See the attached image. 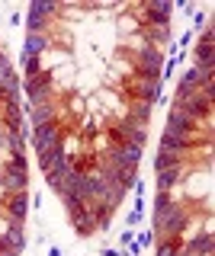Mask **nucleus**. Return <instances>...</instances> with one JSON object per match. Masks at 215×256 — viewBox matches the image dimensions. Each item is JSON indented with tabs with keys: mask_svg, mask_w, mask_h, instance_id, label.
I'll list each match as a JSON object with an SVG mask.
<instances>
[{
	"mask_svg": "<svg viewBox=\"0 0 215 256\" xmlns=\"http://www.w3.org/2000/svg\"><path fill=\"white\" fill-rule=\"evenodd\" d=\"M23 90H26V96H29V102H45L49 100L52 102V93H55V84H52V74L49 70H42L39 77H33V80H23Z\"/></svg>",
	"mask_w": 215,
	"mask_h": 256,
	"instance_id": "obj_1",
	"label": "nucleus"
},
{
	"mask_svg": "<svg viewBox=\"0 0 215 256\" xmlns=\"http://www.w3.org/2000/svg\"><path fill=\"white\" fill-rule=\"evenodd\" d=\"M29 212V192H10V196L0 202V214H7L13 224H23Z\"/></svg>",
	"mask_w": 215,
	"mask_h": 256,
	"instance_id": "obj_2",
	"label": "nucleus"
},
{
	"mask_svg": "<svg viewBox=\"0 0 215 256\" xmlns=\"http://www.w3.org/2000/svg\"><path fill=\"white\" fill-rule=\"evenodd\" d=\"M61 128L55 122H45V125H36L33 128V141H36V150H55L61 144Z\"/></svg>",
	"mask_w": 215,
	"mask_h": 256,
	"instance_id": "obj_3",
	"label": "nucleus"
},
{
	"mask_svg": "<svg viewBox=\"0 0 215 256\" xmlns=\"http://www.w3.org/2000/svg\"><path fill=\"white\" fill-rule=\"evenodd\" d=\"M29 186V173L26 170H13V166L0 164V189L10 196V192H26Z\"/></svg>",
	"mask_w": 215,
	"mask_h": 256,
	"instance_id": "obj_4",
	"label": "nucleus"
},
{
	"mask_svg": "<svg viewBox=\"0 0 215 256\" xmlns=\"http://www.w3.org/2000/svg\"><path fill=\"white\" fill-rule=\"evenodd\" d=\"M212 36H215V29H212V22L202 29V38L196 42L193 48V58H196V68H202V70H215V64H212Z\"/></svg>",
	"mask_w": 215,
	"mask_h": 256,
	"instance_id": "obj_5",
	"label": "nucleus"
},
{
	"mask_svg": "<svg viewBox=\"0 0 215 256\" xmlns=\"http://www.w3.org/2000/svg\"><path fill=\"white\" fill-rule=\"evenodd\" d=\"M186 173H193V166L183 160L180 166H170V170H161L157 173V192H170V189H177L180 182H183V176Z\"/></svg>",
	"mask_w": 215,
	"mask_h": 256,
	"instance_id": "obj_6",
	"label": "nucleus"
},
{
	"mask_svg": "<svg viewBox=\"0 0 215 256\" xmlns=\"http://www.w3.org/2000/svg\"><path fill=\"white\" fill-rule=\"evenodd\" d=\"M49 48H52V36H49V32H29L26 45H23V54H26V58H42Z\"/></svg>",
	"mask_w": 215,
	"mask_h": 256,
	"instance_id": "obj_7",
	"label": "nucleus"
},
{
	"mask_svg": "<svg viewBox=\"0 0 215 256\" xmlns=\"http://www.w3.org/2000/svg\"><path fill=\"white\" fill-rule=\"evenodd\" d=\"M87 208H90V221L97 224V230L103 234V230L109 228V221H113V212H116V208H109L106 202H97V198H93V202H87Z\"/></svg>",
	"mask_w": 215,
	"mask_h": 256,
	"instance_id": "obj_8",
	"label": "nucleus"
},
{
	"mask_svg": "<svg viewBox=\"0 0 215 256\" xmlns=\"http://www.w3.org/2000/svg\"><path fill=\"white\" fill-rule=\"evenodd\" d=\"M65 208H68V221L77 224V221H90V208L87 202H77V198H65Z\"/></svg>",
	"mask_w": 215,
	"mask_h": 256,
	"instance_id": "obj_9",
	"label": "nucleus"
},
{
	"mask_svg": "<svg viewBox=\"0 0 215 256\" xmlns=\"http://www.w3.org/2000/svg\"><path fill=\"white\" fill-rule=\"evenodd\" d=\"M55 116H58V106H52V102H36L33 106V125L55 122Z\"/></svg>",
	"mask_w": 215,
	"mask_h": 256,
	"instance_id": "obj_10",
	"label": "nucleus"
},
{
	"mask_svg": "<svg viewBox=\"0 0 215 256\" xmlns=\"http://www.w3.org/2000/svg\"><path fill=\"white\" fill-rule=\"evenodd\" d=\"M61 160H65V157H61L58 148H55V150H39V170L49 173V170H55V166L61 164Z\"/></svg>",
	"mask_w": 215,
	"mask_h": 256,
	"instance_id": "obj_11",
	"label": "nucleus"
},
{
	"mask_svg": "<svg viewBox=\"0 0 215 256\" xmlns=\"http://www.w3.org/2000/svg\"><path fill=\"white\" fill-rule=\"evenodd\" d=\"M4 237H7V244H10V250H13V253H23V250H26V234H23L20 224H13V228L7 230Z\"/></svg>",
	"mask_w": 215,
	"mask_h": 256,
	"instance_id": "obj_12",
	"label": "nucleus"
},
{
	"mask_svg": "<svg viewBox=\"0 0 215 256\" xmlns=\"http://www.w3.org/2000/svg\"><path fill=\"white\" fill-rule=\"evenodd\" d=\"M141 26H145V22H141L138 16H125V13H122V20H119V32H122V38H125V36H138Z\"/></svg>",
	"mask_w": 215,
	"mask_h": 256,
	"instance_id": "obj_13",
	"label": "nucleus"
},
{
	"mask_svg": "<svg viewBox=\"0 0 215 256\" xmlns=\"http://www.w3.org/2000/svg\"><path fill=\"white\" fill-rule=\"evenodd\" d=\"M180 164H183V157L180 154H170V150H161V154L154 157L157 173H161V170H170V166H180Z\"/></svg>",
	"mask_w": 215,
	"mask_h": 256,
	"instance_id": "obj_14",
	"label": "nucleus"
},
{
	"mask_svg": "<svg viewBox=\"0 0 215 256\" xmlns=\"http://www.w3.org/2000/svg\"><path fill=\"white\" fill-rule=\"evenodd\" d=\"M173 205H177V202H173V196H170V192H157V202H154V218L167 214Z\"/></svg>",
	"mask_w": 215,
	"mask_h": 256,
	"instance_id": "obj_15",
	"label": "nucleus"
},
{
	"mask_svg": "<svg viewBox=\"0 0 215 256\" xmlns=\"http://www.w3.org/2000/svg\"><path fill=\"white\" fill-rule=\"evenodd\" d=\"M71 228H74L77 237H93V234H97V224H93V221H77V224H71Z\"/></svg>",
	"mask_w": 215,
	"mask_h": 256,
	"instance_id": "obj_16",
	"label": "nucleus"
},
{
	"mask_svg": "<svg viewBox=\"0 0 215 256\" xmlns=\"http://www.w3.org/2000/svg\"><path fill=\"white\" fill-rule=\"evenodd\" d=\"M135 244H138V246H151V244H154V234H151V230H141Z\"/></svg>",
	"mask_w": 215,
	"mask_h": 256,
	"instance_id": "obj_17",
	"label": "nucleus"
},
{
	"mask_svg": "<svg viewBox=\"0 0 215 256\" xmlns=\"http://www.w3.org/2000/svg\"><path fill=\"white\" fill-rule=\"evenodd\" d=\"M132 240H135V234H132V230H122V234H119V244H122V246H129Z\"/></svg>",
	"mask_w": 215,
	"mask_h": 256,
	"instance_id": "obj_18",
	"label": "nucleus"
},
{
	"mask_svg": "<svg viewBox=\"0 0 215 256\" xmlns=\"http://www.w3.org/2000/svg\"><path fill=\"white\" fill-rule=\"evenodd\" d=\"M49 256H61V250L58 246H49Z\"/></svg>",
	"mask_w": 215,
	"mask_h": 256,
	"instance_id": "obj_19",
	"label": "nucleus"
},
{
	"mask_svg": "<svg viewBox=\"0 0 215 256\" xmlns=\"http://www.w3.org/2000/svg\"><path fill=\"white\" fill-rule=\"evenodd\" d=\"M100 256H119L116 250H100Z\"/></svg>",
	"mask_w": 215,
	"mask_h": 256,
	"instance_id": "obj_20",
	"label": "nucleus"
},
{
	"mask_svg": "<svg viewBox=\"0 0 215 256\" xmlns=\"http://www.w3.org/2000/svg\"><path fill=\"white\" fill-rule=\"evenodd\" d=\"M0 256H20V253H0Z\"/></svg>",
	"mask_w": 215,
	"mask_h": 256,
	"instance_id": "obj_21",
	"label": "nucleus"
}]
</instances>
